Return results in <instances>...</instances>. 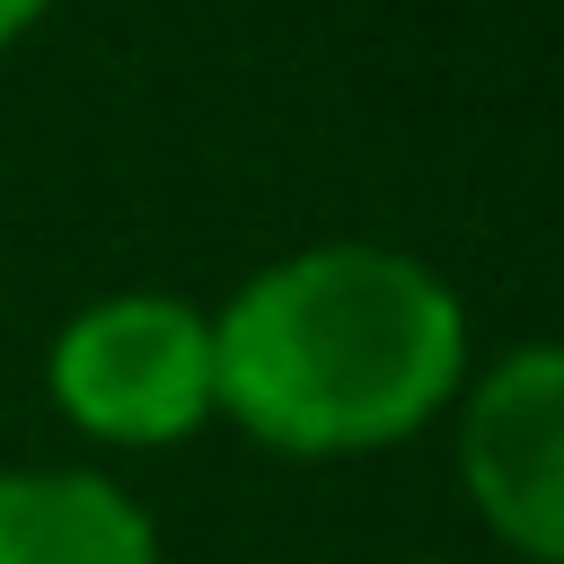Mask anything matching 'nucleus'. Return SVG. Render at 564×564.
Here are the masks:
<instances>
[{
    "label": "nucleus",
    "instance_id": "1",
    "mask_svg": "<svg viewBox=\"0 0 564 564\" xmlns=\"http://www.w3.org/2000/svg\"><path fill=\"white\" fill-rule=\"evenodd\" d=\"M476 361L467 291L397 238H308L212 300L220 423L291 467L414 449Z\"/></svg>",
    "mask_w": 564,
    "mask_h": 564
},
{
    "label": "nucleus",
    "instance_id": "2",
    "mask_svg": "<svg viewBox=\"0 0 564 564\" xmlns=\"http://www.w3.org/2000/svg\"><path fill=\"white\" fill-rule=\"evenodd\" d=\"M44 405L53 423L106 458H167L220 423L212 379V308L167 282H123L79 300L44 335Z\"/></svg>",
    "mask_w": 564,
    "mask_h": 564
},
{
    "label": "nucleus",
    "instance_id": "3",
    "mask_svg": "<svg viewBox=\"0 0 564 564\" xmlns=\"http://www.w3.org/2000/svg\"><path fill=\"white\" fill-rule=\"evenodd\" d=\"M449 476L511 564H564V335L502 344L449 405Z\"/></svg>",
    "mask_w": 564,
    "mask_h": 564
},
{
    "label": "nucleus",
    "instance_id": "4",
    "mask_svg": "<svg viewBox=\"0 0 564 564\" xmlns=\"http://www.w3.org/2000/svg\"><path fill=\"white\" fill-rule=\"evenodd\" d=\"M0 564H167L159 511L97 458L0 467Z\"/></svg>",
    "mask_w": 564,
    "mask_h": 564
},
{
    "label": "nucleus",
    "instance_id": "5",
    "mask_svg": "<svg viewBox=\"0 0 564 564\" xmlns=\"http://www.w3.org/2000/svg\"><path fill=\"white\" fill-rule=\"evenodd\" d=\"M53 9H62V0H0V53H18V44L53 18Z\"/></svg>",
    "mask_w": 564,
    "mask_h": 564
},
{
    "label": "nucleus",
    "instance_id": "6",
    "mask_svg": "<svg viewBox=\"0 0 564 564\" xmlns=\"http://www.w3.org/2000/svg\"><path fill=\"white\" fill-rule=\"evenodd\" d=\"M494 564H511V555H494Z\"/></svg>",
    "mask_w": 564,
    "mask_h": 564
}]
</instances>
